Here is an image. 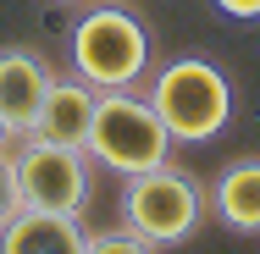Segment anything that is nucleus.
Wrapping results in <instances>:
<instances>
[{
  "instance_id": "1",
  "label": "nucleus",
  "mask_w": 260,
  "mask_h": 254,
  "mask_svg": "<svg viewBox=\"0 0 260 254\" xmlns=\"http://www.w3.org/2000/svg\"><path fill=\"white\" fill-rule=\"evenodd\" d=\"M150 105L166 122L172 144H210L233 122V83L205 55H177V61H166L155 72Z\"/></svg>"
},
{
  "instance_id": "2",
  "label": "nucleus",
  "mask_w": 260,
  "mask_h": 254,
  "mask_svg": "<svg viewBox=\"0 0 260 254\" xmlns=\"http://www.w3.org/2000/svg\"><path fill=\"white\" fill-rule=\"evenodd\" d=\"M100 166H111L116 177H139V171H155L172 160V133L155 116L150 94H133V89H105L94 100V122H89V144Z\"/></svg>"
},
{
  "instance_id": "3",
  "label": "nucleus",
  "mask_w": 260,
  "mask_h": 254,
  "mask_svg": "<svg viewBox=\"0 0 260 254\" xmlns=\"http://www.w3.org/2000/svg\"><path fill=\"white\" fill-rule=\"evenodd\" d=\"M67 50H72V66L89 89H133L144 72H150V33L133 11L122 6H94L72 22L67 33Z\"/></svg>"
},
{
  "instance_id": "4",
  "label": "nucleus",
  "mask_w": 260,
  "mask_h": 254,
  "mask_svg": "<svg viewBox=\"0 0 260 254\" xmlns=\"http://www.w3.org/2000/svg\"><path fill=\"white\" fill-rule=\"evenodd\" d=\"M200 221H205V188L188 171H177L172 160L155 166V171L127 177V188H122V227L139 232L144 243H155V249L188 243L200 232Z\"/></svg>"
},
{
  "instance_id": "5",
  "label": "nucleus",
  "mask_w": 260,
  "mask_h": 254,
  "mask_svg": "<svg viewBox=\"0 0 260 254\" xmlns=\"http://www.w3.org/2000/svg\"><path fill=\"white\" fill-rule=\"evenodd\" d=\"M17 199L22 210H50V215H83L89 204V150L45 144V138H17Z\"/></svg>"
},
{
  "instance_id": "6",
  "label": "nucleus",
  "mask_w": 260,
  "mask_h": 254,
  "mask_svg": "<svg viewBox=\"0 0 260 254\" xmlns=\"http://www.w3.org/2000/svg\"><path fill=\"white\" fill-rule=\"evenodd\" d=\"M55 72L45 55L22 50V45H11V50H0V122L17 133V138H28V127H34V116H39V105L50 94Z\"/></svg>"
},
{
  "instance_id": "7",
  "label": "nucleus",
  "mask_w": 260,
  "mask_h": 254,
  "mask_svg": "<svg viewBox=\"0 0 260 254\" xmlns=\"http://www.w3.org/2000/svg\"><path fill=\"white\" fill-rule=\"evenodd\" d=\"M94 100H100V89H89L83 78H55L39 116H34V127H28V138L83 150L89 144V122H94Z\"/></svg>"
},
{
  "instance_id": "8",
  "label": "nucleus",
  "mask_w": 260,
  "mask_h": 254,
  "mask_svg": "<svg viewBox=\"0 0 260 254\" xmlns=\"http://www.w3.org/2000/svg\"><path fill=\"white\" fill-rule=\"evenodd\" d=\"M89 232L78 215H50V210H17L0 227V254H83Z\"/></svg>"
},
{
  "instance_id": "9",
  "label": "nucleus",
  "mask_w": 260,
  "mask_h": 254,
  "mask_svg": "<svg viewBox=\"0 0 260 254\" xmlns=\"http://www.w3.org/2000/svg\"><path fill=\"white\" fill-rule=\"evenodd\" d=\"M210 204H216V215H221L233 232H260V155L233 160V166L216 177Z\"/></svg>"
},
{
  "instance_id": "10",
  "label": "nucleus",
  "mask_w": 260,
  "mask_h": 254,
  "mask_svg": "<svg viewBox=\"0 0 260 254\" xmlns=\"http://www.w3.org/2000/svg\"><path fill=\"white\" fill-rule=\"evenodd\" d=\"M83 254H155V243H144L139 232H127V227H116V232H94Z\"/></svg>"
},
{
  "instance_id": "11",
  "label": "nucleus",
  "mask_w": 260,
  "mask_h": 254,
  "mask_svg": "<svg viewBox=\"0 0 260 254\" xmlns=\"http://www.w3.org/2000/svg\"><path fill=\"white\" fill-rule=\"evenodd\" d=\"M17 210H22V199H17V166H11V150H0V227Z\"/></svg>"
},
{
  "instance_id": "12",
  "label": "nucleus",
  "mask_w": 260,
  "mask_h": 254,
  "mask_svg": "<svg viewBox=\"0 0 260 254\" xmlns=\"http://www.w3.org/2000/svg\"><path fill=\"white\" fill-rule=\"evenodd\" d=\"M216 11H227V17H238V22H255L260 17V0H210Z\"/></svg>"
},
{
  "instance_id": "13",
  "label": "nucleus",
  "mask_w": 260,
  "mask_h": 254,
  "mask_svg": "<svg viewBox=\"0 0 260 254\" xmlns=\"http://www.w3.org/2000/svg\"><path fill=\"white\" fill-rule=\"evenodd\" d=\"M11 144H17V133H11V127L0 122V150H11Z\"/></svg>"
}]
</instances>
